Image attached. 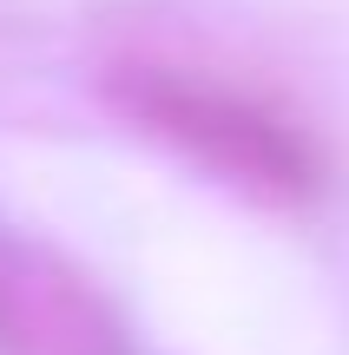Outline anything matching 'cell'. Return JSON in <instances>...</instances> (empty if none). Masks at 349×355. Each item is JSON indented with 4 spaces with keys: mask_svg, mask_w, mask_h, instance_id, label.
Masks as SVG:
<instances>
[{
    "mask_svg": "<svg viewBox=\"0 0 349 355\" xmlns=\"http://www.w3.org/2000/svg\"><path fill=\"white\" fill-rule=\"evenodd\" d=\"M105 105L139 139L165 145L211 184L237 191L271 211H297L323 191V152L316 139L257 92L211 79L171 60H119L105 73Z\"/></svg>",
    "mask_w": 349,
    "mask_h": 355,
    "instance_id": "6da1fadb",
    "label": "cell"
},
{
    "mask_svg": "<svg viewBox=\"0 0 349 355\" xmlns=\"http://www.w3.org/2000/svg\"><path fill=\"white\" fill-rule=\"evenodd\" d=\"M0 349L7 355H132L119 316L33 243L0 237Z\"/></svg>",
    "mask_w": 349,
    "mask_h": 355,
    "instance_id": "7a4b0ae2",
    "label": "cell"
}]
</instances>
